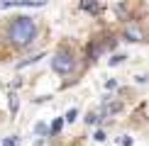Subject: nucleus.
Instances as JSON below:
<instances>
[{
    "label": "nucleus",
    "mask_w": 149,
    "mask_h": 146,
    "mask_svg": "<svg viewBox=\"0 0 149 146\" xmlns=\"http://www.w3.org/2000/svg\"><path fill=\"white\" fill-rule=\"evenodd\" d=\"M8 36H10V41H12L15 46H27V44H32L34 36H37V24H34V20H29V17H17V20L10 24Z\"/></svg>",
    "instance_id": "obj_1"
},
{
    "label": "nucleus",
    "mask_w": 149,
    "mask_h": 146,
    "mask_svg": "<svg viewBox=\"0 0 149 146\" xmlns=\"http://www.w3.org/2000/svg\"><path fill=\"white\" fill-rule=\"evenodd\" d=\"M52 68L56 73H71L73 71V56L66 51H59L56 56L52 59Z\"/></svg>",
    "instance_id": "obj_2"
},
{
    "label": "nucleus",
    "mask_w": 149,
    "mask_h": 146,
    "mask_svg": "<svg viewBox=\"0 0 149 146\" xmlns=\"http://www.w3.org/2000/svg\"><path fill=\"white\" fill-rule=\"evenodd\" d=\"M44 0H3L0 8H42Z\"/></svg>",
    "instance_id": "obj_3"
},
{
    "label": "nucleus",
    "mask_w": 149,
    "mask_h": 146,
    "mask_svg": "<svg viewBox=\"0 0 149 146\" xmlns=\"http://www.w3.org/2000/svg\"><path fill=\"white\" fill-rule=\"evenodd\" d=\"M81 8L88 10V12H98V10H100V5H98L95 0H83V3H81Z\"/></svg>",
    "instance_id": "obj_4"
},
{
    "label": "nucleus",
    "mask_w": 149,
    "mask_h": 146,
    "mask_svg": "<svg viewBox=\"0 0 149 146\" xmlns=\"http://www.w3.org/2000/svg\"><path fill=\"white\" fill-rule=\"evenodd\" d=\"M42 59V54H37V56H32V59H27V61H22V63H17V68H24V66H29V63H37V61Z\"/></svg>",
    "instance_id": "obj_5"
},
{
    "label": "nucleus",
    "mask_w": 149,
    "mask_h": 146,
    "mask_svg": "<svg viewBox=\"0 0 149 146\" xmlns=\"http://www.w3.org/2000/svg\"><path fill=\"white\" fill-rule=\"evenodd\" d=\"M76 114H78V110H76V107H71L69 112H66V117H64V119H66V122H73V119H76Z\"/></svg>",
    "instance_id": "obj_6"
},
{
    "label": "nucleus",
    "mask_w": 149,
    "mask_h": 146,
    "mask_svg": "<svg viewBox=\"0 0 149 146\" xmlns=\"http://www.w3.org/2000/svg\"><path fill=\"white\" fill-rule=\"evenodd\" d=\"M95 122H98V117H95V114H91V112L86 114V124H88V127H91V124H95Z\"/></svg>",
    "instance_id": "obj_7"
},
{
    "label": "nucleus",
    "mask_w": 149,
    "mask_h": 146,
    "mask_svg": "<svg viewBox=\"0 0 149 146\" xmlns=\"http://www.w3.org/2000/svg\"><path fill=\"white\" fill-rule=\"evenodd\" d=\"M59 132H61V119H56L52 124V134H59Z\"/></svg>",
    "instance_id": "obj_8"
},
{
    "label": "nucleus",
    "mask_w": 149,
    "mask_h": 146,
    "mask_svg": "<svg viewBox=\"0 0 149 146\" xmlns=\"http://www.w3.org/2000/svg\"><path fill=\"white\" fill-rule=\"evenodd\" d=\"M93 139H95V141H103V139H105V132H103V129H98V132H95V136H93Z\"/></svg>",
    "instance_id": "obj_9"
},
{
    "label": "nucleus",
    "mask_w": 149,
    "mask_h": 146,
    "mask_svg": "<svg viewBox=\"0 0 149 146\" xmlns=\"http://www.w3.org/2000/svg\"><path fill=\"white\" fill-rule=\"evenodd\" d=\"M122 61H125V56H113V59H110V63L117 66V63H122Z\"/></svg>",
    "instance_id": "obj_10"
},
{
    "label": "nucleus",
    "mask_w": 149,
    "mask_h": 146,
    "mask_svg": "<svg viewBox=\"0 0 149 146\" xmlns=\"http://www.w3.org/2000/svg\"><path fill=\"white\" fill-rule=\"evenodd\" d=\"M5 146H17V136H10V139H5Z\"/></svg>",
    "instance_id": "obj_11"
},
{
    "label": "nucleus",
    "mask_w": 149,
    "mask_h": 146,
    "mask_svg": "<svg viewBox=\"0 0 149 146\" xmlns=\"http://www.w3.org/2000/svg\"><path fill=\"white\" fill-rule=\"evenodd\" d=\"M37 134H47V127L44 124H37Z\"/></svg>",
    "instance_id": "obj_12"
},
{
    "label": "nucleus",
    "mask_w": 149,
    "mask_h": 146,
    "mask_svg": "<svg viewBox=\"0 0 149 146\" xmlns=\"http://www.w3.org/2000/svg\"><path fill=\"white\" fill-rule=\"evenodd\" d=\"M34 146H42V141H37V144H34Z\"/></svg>",
    "instance_id": "obj_13"
}]
</instances>
